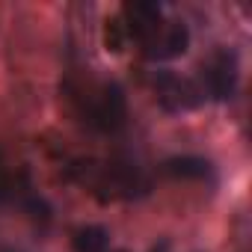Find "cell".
Segmentation results:
<instances>
[{"label":"cell","instance_id":"4","mask_svg":"<svg viewBox=\"0 0 252 252\" xmlns=\"http://www.w3.org/2000/svg\"><path fill=\"white\" fill-rule=\"evenodd\" d=\"M163 18H166L163 15V6L155 3V0H128V3L119 9L116 24H119V30H122V36H125V42H128V45L131 42L143 45L160 27Z\"/></svg>","mask_w":252,"mask_h":252},{"label":"cell","instance_id":"3","mask_svg":"<svg viewBox=\"0 0 252 252\" xmlns=\"http://www.w3.org/2000/svg\"><path fill=\"white\" fill-rule=\"evenodd\" d=\"M237 83H240V63L237 54L231 48H217L199 71V92L202 98L211 101H231L237 95Z\"/></svg>","mask_w":252,"mask_h":252},{"label":"cell","instance_id":"6","mask_svg":"<svg viewBox=\"0 0 252 252\" xmlns=\"http://www.w3.org/2000/svg\"><path fill=\"white\" fill-rule=\"evenodd\" d=\"M190 48V30L184 21H175V18H163L160 27L140 45V54L149 60V63H166V60H175L181 54H187Z\"/></svg>","mask_w":252,"mask_h":252},{"label":"cell","instance_id":"2","mask_svg":"<svg viewBox=\"0 0 252 252\" xmlns=\"http://www.w3.org/2000/svg\"><path fill=\"white\" fill-rule=\"evenodd\" d=\"M65 89L77 119L89 131L119 134L128 125V98L116 80H77Z\"/></svg>","mask_w":252,"mask_h":252},{"label":"cell","instance_id":"8","mask_svg":"<svg viewBox=\"0 0 252 252\" xmlns=\"http://www.w3.org/2000/svg\"><path fill=\"white\" fill-rule=\"evenodd\" d=\"M110 234L101 225H83L71 234V249L74 252H107Z\"/></svg>","mask_w":252,"mask_h":252},{"label":"cell","instance_id":"9","mask_svg":"<svg viewBox=\"0 0 252 252\" xmlns=\"http://www.w3.org/2000/svg\"><path fill=\"white\" fill-rule=\"evenodd\" d=\"M152 252H169V243H166V240H160L158 246H152Z\"/></svg>","mask_w":252,"mask_h":252},{"label":"cell","instance_id":"5","mask_svg":"<svg viewBox=\"0 0 252 252\" xmlns=\"http://www.w3.org/2000/svg\"><path fill=\"white\" fill-rule=\"evenodd\" d=\"M152 89H155L158 104L163 110H169V113H184V110H193V107H199L205 101L199 86L190 77H181L175 71H155Z\"/></svg>","mask_w":252,"mask_h":252},{"label":"cell","instance_id":"7","mask_svg":"<svg viewBox=\"0 0 252 252\" xmlns=\"http://www.w3.org/2000/svg\"><path fill=\"white\" fill-rule=\"evenodd\" d=\"M163 175L169 178H178V181H205L214 175V166L208 158H199V155H178V158H169L163 160Z\"/></svg>","mask_w":252,"mask_h":252},{"label":"cell","instance_id":"1","mask_svg":"<svg viewBox=\"0 0 252 252\" xmlns=\"http://www.w3.org/2000/svg\"><path fill=\"white\" fill-rule=\"evenodd\" d=\"M71 178L101 202H131V199H143L152 190L146 166L131 155L77 160L71 166Z\"/></svg>","mask_w":252,"mask_h":252}]
</instances>
